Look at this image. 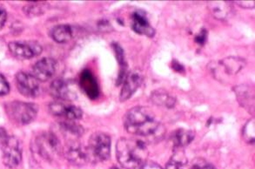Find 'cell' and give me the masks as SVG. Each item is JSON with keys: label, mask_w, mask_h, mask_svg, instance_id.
Wrapping results in <instances>:
<instances>
[{"label": "cell", "mask_w": 255, "mask_h": 169, "mask_svg": "<svg viewBox=\"0 0 255 169\" xmlns=\"http://www.w3.org/2000/svg\"><path fill=\"white\" fill-rule=\"evenodd\" d=\"M206 39H207V31H206V30H202L200 31V34L198 35L196 38H195L197 43H199L200 45H203L205 41H206Z\"/></svg>", "instance_id": "f546056e"}, {"label": "cell", "mask_w": 255, "mask_h": 169, "mask_svg": "<svg viewBox=\"0 0 255 169\" xmlns=\"http://www.w3.org/2000/svg\"><path fill=\"white\" fill-rule=\"evenodd\" d=\"M146 144L142 140L121 138L116 144L118 162L125 169H137L146 162Z\"/></svg>", "instance_id": "7a4b0ae2"}, {"label": "cell", "mask_w": 255, "mask_h": 169, "mask_svg": "<svg viewBox=\"0 0 255 169\" xmlns=\"http://www.w3.org/2000/svg\"><path fill=\"white\" fill-rule=\"evenodd\" d=\"M139 169H163L161 167L158 165L157 163H152V162H145L143 165H142Z\"/></svg>", "instance_id": "83f0119b"}, {"label": "cell", "mask_w": 255, "mask_h": 169, "mask_svg": "<svg viewBox=\"0 0 255 169\" xmlns=\"http://www.w3.org/2000/svg\"><path fill=\"white\" fill-rule=\"evenodd\" d=\"M56 63L52 58H44L35 64L32 72L33 76L38 81H47L50 80L56 72Z\"/></svg>", "instance_id": "8fae6325"}, {"label": "cell", "mask_w": 255, "mask_h": 169, "mask_svg": "<svg viewBox=\"0 0 255 169\" xmlns=\"http://www.w3.org/2000/svg\"><path fill=\"white\" fill-rule=\"evenodd\" d=\"M221 66L226 71L227 74L238 73L245 66V60L241 58H227L221 61Z\"/></svg>", "instance_id": "ffe728a7"}, {"label": "cell", "mask_w": 255, "mask_h": 169, "mask_svg": "<svg viewBox=\"0 0 255 169\" xmlns=\"http://www.w3.org/2000/svg\"><path fill=\"white\" fill-rule=\"evenodd\" d=\"M190 169H216L211 163H207L203 159H196L193 161Z\"/></svg>", "instance_id": "484cf974"}, {"label": "cell", "mask_w": 255, "mask_h": 169, "mask_svg": "<svg viewBox=\"0 0 255 169\" xmlns=\"http://www.w3.org/2000/svg\"><path fill=\"white\" fill-rule=\"evenodd\" d=\"M35 150L42 158L47 161L61 152V144L55 135L52 133L43 134L35 142Z\"/></svg>", "instance_id": "5b68a950"}, {"label": "cell", "mask_w": 255, "mask_h": 169, "mask_svg": "<svg viewBox=\"0 0 255 169\" xmlns=\"http://www.w3.org/2000/svg\"><path fill=\"white\" fill-rule=\"evenodd\" d=\"M8 139V135L7 133L3 128H0V146H3L4 142H6Z\"/></svg>", "instance_id": "1f68e13d"}, {"label": "cell", "mask_w": 255, "mask_h": 169, "mask_svg": "<svg viewBox=\"0 0 255 169\" xmlns=\"http://www.w3.org/2000/svg\"><path fill=\"white\" fill-rule=\"evenodd\" d=\"M236 96L238 97L240 103L245 108L251 109V102L254 104V95L251 94V91L246 86H238L236 88ZM252 108L254 107H252Z\"/></svg>", "instance_id": "603a6c76"}, {"label": "cell", "mask_w": 255, "mask_h": 169, "mask_svg": "<svg viewBox=\"0 0 255 169\" xmlns=\"http://www.w3.org/2000/svg\"><path fill=\"white\" fill-rule=\"evenodd\" d=\"M89 159L95 162H105L111 154V138L105 133H96L91 136L87 147Z\"/></svg>", "instance_id": "3957f363"}, {"label": "cell", "mask_w": 255, "mask_h": 169, "mask_svg": "<svg viewBox=\"0 0 255 169\" xmlns=\"http://www.w3.org/2000/svg\"><path fill=\"white\" fill-rule=\"evenodd\" d=\"M10 91V86L5 78L0 74V95H5Z\"/></svg>", "instance_id": "4316f807"}, {"label": "cell", "mask_w": 255, "mask_h": 169, "mask_svg": "<svg viewBox=\"0 0 255 169\" xmlns=\"http://www.w3.org/2000/svg\"><path fill=\"white\" fill-rule=\"evenodd\" d=\"M52 37L58 43H66L73 38L72 27L68 24H59L53 28L52 31Z\"/></svg>", "instance_id": "d6986e66"}, {"label": "cell", "mask_w": 255, "mask_h": 169, "mask_svg": "<svg viewBox=\"0 0 255 169\" xmlns=\"http://www.w3.org/2000/svg\"><path fill=\"white\" fill-rule=\"evenodd\" d=\"M119 169L118 168H112V169Z\"/></svg>", "instance_id": "d6a6232c"}, {"label": "cell", "mask_w": 255, "mask_h": 169, "mask_svg": "<svg viewBox=\"0 0 255 169\" xmlns=\"http://www.w3.org/2000/svg\"><path fill=\"white\" fill-rule=\"evenodd\" d=\"M255 119L253 118L252 120H249L248 123L244 127L243 130V137L245 141L249 143H254L255 142Z\"/></svg>", "instance_id": "d4e9b609"}, {"label": "cell", "mask_w": 255, "mask_h": 169, "mask_svg": "<svg viewBox=\"0 0 255 169\" xmlns=\"http://www.w3.org/2000/svg\"><path fill=\"white\" fill-rule=\"evenodd\" d=\"M194 137L195 134L193 131L179 128L174 133H172L171 141L175 149H182L184 147L189 145L190 143L193 142Z\"/></svg>", "instance_id": "2e32d148"}, {"label": "cell", "mask_w": 255, "mask_h": 169, "mask_svg": "<svg viewBox=\"0 0 255 169\" xmlns=\"http://www.w3.org/2000/svg\"><path fill=\"white\" fill-rule=\"evenodd\" d=\"M237 4L244 9H251L255 7V1H236Z\"/></svg>", "instance_id": "f1b7e54d"}, {"label": "cell", "mask_w": 255, "mask_h": 169, "mask_svg": "<svg viewBox=\"0 0 255 169\" xmlns=\"http://www.w3.org/2000/svg\"><path fill=\"white\" fill-rule=\"evenodd\" d=\"M10 52L18 58L31 59L39 55L42 52L41 45L36 41H15L9 44Z\"/></svg>", "instance_id": "52a82bcc"}, {"label": "cell", "mask_w": 255, "mask_h": 169, "mask_svg": "<svg viewBox=\"0 0 255 169\" xmlns=\"http://www.w3.org/2000/svg\"><path fill=\"white\" fill-rule=\"evenodd\" d=\"M6 18V11L3 10V9H2V8H0V30H1V29L3 28V25H4Z\"/></svg>", "instance_id": "4dcf8cb0"}, {"label": "cell", "mask_w": 255, "mask_h": 169, "mask_svg": "<svg viewBox=\"0 0 255 169\" xmlns=\"http://www.w3.org/2000/svg\"><path fill=\"white\" fill-rule=\"evenodd\" d=\"M61 128L66 135H72L74 137H80L84 133V129L80 125L74 123L73 121H68L61 124Z\"/></svg>", "instance_id": "cb8c5ba5"}, {"label": "cell", "mask_w": 255, "mask_h": 169, "mask_svg": "<svg viewBox=\"0 0 255 169\" xmlns=\"http://www.w3.org/2000/svg\"><path fill=\"white\" fill-rule=\"evenodd\" d=\"M151 100L156 106L165 107L166 108H172L176 103L175 98L171 96L169 93L163 89L156 90L152 92Z\"/></svg>", "instance_id": "ac0fdd59"}, {"label": "cell", "mask_w": 255, "mask_h": 169, "mask_svg": "<svg viewBox=\"0 0 255 169\" xmlns=\"http://www.w3.org/2000/svg\"><path fill=\"white\" fill-rule=\"evenodd\" d=\"M50 91L52 96L58 100H70L73 99V93L68 87V85L60 79L52 82Z\"/></svg>", "instance_id": "e0dca14e"}, {"label": "cell", "mask_w": 255, "mask_h": 169, "mask_svg": "<svg viewBox=\"0 0 255 169\" xmlns=\"http://www.w3.org/2000/svg\"><path fill=\"white\" fill-rule=\"evenodd\" d=\"M142 81H143V77L138 70H134L131 73H128L123 82L120 100L121 101H127L129 100L140 86Z\"/></svg>", "instance_id": "9c48e42d"}, {"label": "cell", "mask_w": 255, "mask_h": 169, "mask_svg": "<svg viewBox=\"0 0 255 169\" xmlns=\"http://www.w3.org/2000/svg\"><path fill=\"white\" fill-rule=\"evenodd\" d=\"M126 130L131 135L145 139L147 142H158L165 136V128L157 121L154 114L145 107H135L124 118Z\"/></svg>", "instance_id": "6da1fadb"}, {"label": "cell", "mask_w": 255, "mask_h": 169, "mask_svg": "<svg viewBox=\"0 0 255 169\" xmlns=\"http://www.w3.org/2000/svg\"><path fill=\"white\" fill-rule=\"evenodd\" d=\"M208 8L215 18L225 20L231 16L233 5L228 1H210L208 2Z\"/></svg>", "instance_id": "9a60e30c"}, {"label": "cell", "mask_w": 255, "mask_h": 169, "mask_svg": "<svg viewBox=\"0 0 255 169\" xmlns=\"http://www.w3.org/2000/svg\"><path fill=\"white\" fill-rule=\"evenodd\" d=\"M22 160V147L16 137H8L3 145V163L5 166L14 169Z\"/></svg>", "instance_id": "8992f818"}, {"label": "cell", "mask_w": 255, "mask_h": 169, "mask_svg": "<svg viewBox=\"0 0 255 169\" xmlns=\"http://www.w3.org/2000/svg\"><path fill=\"white\" fill-rule=\"evenodd\" d=\"M131 27L135 32L138 34L145 35L149 38H152L155 34V30L151 26L148 19L140 11H136L133 14Z\"/></svg>", "instance_id": "5bb4252c"}, {"label": "cell", "mask_w": 255, "mask_h": 169, "mask_svg": "<svg viewBox=\"0 0 255 169\" xmlns=\"http://www.w3.org/2000/svg\"><path fill=\"white\" fill-rule=\"evenodd\" d=\"M17 89L24 96L33 97L38 96L40 92L39 82L33 75L30 73L20 72L16 76Z\"/></svg>", "instance_id": "ba28073f"}, {"label": "cell", "mask_w": 255, "mask_h": 169, "mask_svg": "<svg viewBox=\"0 0 255 169\" xmlns=\"http://www.w3.org/2000/svg\"><path fill=\"white\" fill-rule=\"evenodd\" d=\"M113 47H114V52L117 57L118 61L121 65V71H120V74H119L117 80V85H121L124 82L125 79L128 75V73H127L128 66H127L126 60H125L124 51H123V49L121 48V45L114 44Z\"/></svg>", "instance_id": "7402d4cb"}, {"label": "cell", "mask_w": 255, "mask_h": 169, "mask_svg": "<svg viewBox=\"0 0 255 169\" xmlns=\"http://www.w3.org/2000/svg\"><path fill=\"white\" fill-rule=\"evenodd\" d=\"M50 111L56 116H61L67 119L68 121H77L80 120L83 115V112L80 107L73 105H66L61 101H56L50 105Z\"/></svg>", "instance_id": "30bf717a"}, {"label": "cell", "mask_w": 255, "mask_h": 169, "mask_svg": "<svg viewBox=\"0 0 255 169\" xmlns=\"http://www.w3.org/2000/svg\"><path fill=\"white\" fill-rule=\"evenodd\" d=\"M166 169H188V162L185 154L177 149L166 165Z\"/></svg>", "instance_id": "44dd1931"}, {"label": "cell", "mask_w": 255, "mask_h": 169, "mask_svg": "<svg viewBox=\"0 0 255 169\" xmlns=\"http://www.w3.org/2000/svg\"><path fill=\"white\" fill-rule=\"evenodd\" d=\"M6 113L11 121L18 124L31 123L37 116L38 107L34 104L14 101L5 106Z\"/></svg>", "instance_id": "277c9868"}, {"label": "cell", "mask_w": 255, "mask_h": 169, "mask_svg": "<svg viewBox=\"0 0 255 169\" xmlns=\"http://www.w3.org/2000/svg\"><path fill=\"white\" fill-rule=\"evenodd\" d=\"M65 153L66 159L75 165H84L89 160L87 149H85L78 142H73L70 143Z\"/></svg>", "instance_id": "7c38bea8"}, {"label": "cell", "mask_w": 255, "mask_h": 169, "mask_svg": "<svg viewBox=\"0 0 255 169\" xmlns=\"http://www.w3.org/2000/svg\"><path fill=\"white\" fill-rule=\"evenodd\" d=\"M80 83L81 88L90 99L95 100L100 95V89L96 79L88 70H85L81 73Z\"/></svg>", "instance_id": "4fadbf2b"}]
</instances>
